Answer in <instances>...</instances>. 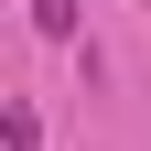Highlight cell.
Returning <instances> with one entry per match:
<instances>
[{
    "instance_id": "obj_2",
    "label": "cell",
    "mask_w": 151,
    "mask_h": 151,
    "mask_svg": "<svg viewBox=\"0 0 151 151\" xmlns=\"http://www.w3.org/2000/svg\"><path fill=\"white\" fill-rule=\"evenodd\" d=\"M11 151H43V129H32V108H11Z\"/></svg>"
},
{
    "instance_id": "obj_1",
    "label": "cell",
    "mask_w": 151,
    "mask_h": 151,
    "mask_svg": "<svg viewBox=\"0 0 151 151\" xmlns=\"http://www.w3.org/2000/svg\"><path fill=\"white\" fill-rule=\"evenodd\" d=\"M32 22H43L54 43H65V32H76V0H32Z\"/></svg>"
}]
</instances>
